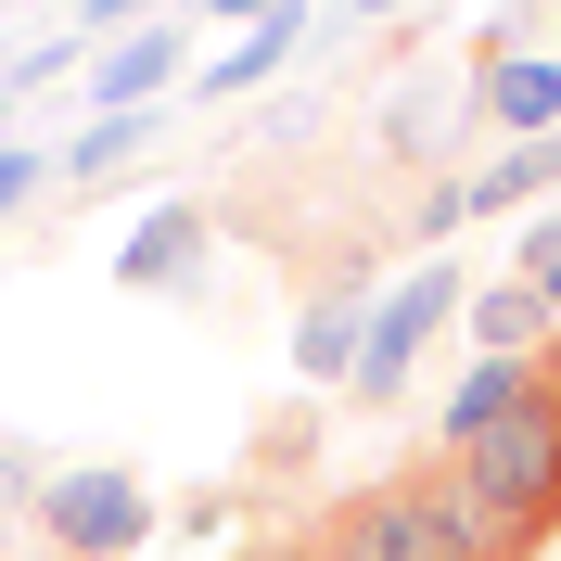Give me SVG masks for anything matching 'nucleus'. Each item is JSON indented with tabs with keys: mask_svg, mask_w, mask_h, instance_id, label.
Returning <instances> with one entry per match:
<instances>
[{
	"mask_svg": "<svg viewBox=\"0 0 561 561\" xmlns=\"http://www.w3.org/2000/svg\"><path fill=\"white\" fill-rule=\"evenodd\" d=\"M307 549L332 561H497L485 511H472V485H459V459H409V472H383V485H357L345 511H319Z\"/></svg>",
	"mask_w": 561,
	"mask_h": 561,
	"instance_id": "1",
	"label": "nucleus"
},
{
	"mask_svg": "<svg viewBox=\"0 0 561 561\" xmlns=\"http://www.w3.org/2000/svg\"><path fill=\"white\" fill-rule=\"evenodd\" d=\"M447 459H459V485H472V511H485L497 561H536L561 536V357L536 345V396L497 421L485 447H447Z\"/></svg>",
	"mask_w": 561,
	"mask_h": 561,
	"instance_id": "2",
	"label": "nucleus"
},
{
	"mask_svg": "<svg viewBox=\"0 0 561 561\" xmlns=\"http://www.w3.org/2000/svg\"><path fill=\"white\" fill-rule=\"evenodd\" d=\"M38 536L65 561H128L140 536H153V497H140V472H115V459H77V472L38 485Z\"/></svg>",
	"mask_w": 561,
	"mask_h": 561,
	"instance_id": "3",
	"label": "nucleus"
},
{
	"mask_svg": "<svg viewBox=\"0 0 561 561\" xmlns=\"http://www.w3.org/2000/svg\"><path fill=\"white\" fill-rule=\"evenodd\" d=\"M447 319H459V268H409V280L383 294V307H370V345H357V383H345V396L396 409V383L421 370V345H434Z\"/></svg>",
	"mask_w": 561,
	"mask_h": 561,
	"instance_id": "4",
	"label": "nucleus"
},
{
	"mask_svg": "<svg viewBox=\"0 0 561 561\" xmlns=\"http://www.w3.org/2000/svg\"><path fill=\"white\" fill-rule=\"evenodd\" d=\"M179 65H192V13H167V26H128V38H103V65H90V115H153Z\"/></svg>",
	"mask_w": 561,
	"mask_h": 561,
	"instance_id": "5",
	"label": "nucleus"
},
{
	"mask_svg": "<svg viewBox=\"0 0 561 561\" xmlns=\"http://www.w3.org/2000/svg\"><path fill=\"white\" fill-rule=\"evenodd\" d=\"M205 205H153L128 230V243H115V280H128V294H192V280H205Z\"/></svg>",
	"mask_w": 561,
	"mask_h": 561,
	"instance_id": "6",
	"label": "nucleus"
},
{
	"mask_svg": "<svg viewBox=\"0 0 561 561\" xmlns=\"http://www.w3.org/2000/svg\"><path fill=\"white\" fill-rule=\"evenodd\" d=\"M357 345H370V280L332 268V280H319V307L294 319V370H307V383H357Z\"/></svg>",
	"mask_w": 561,
	"mask_h": 561,
	"instance_id": "7",
	"label": "nucleus"
},
{
	"mask_svg": "<svg viewBox=\"0 0 561 561\" xmlns=\"http://www.w3.org/2000/svg\"><path fill=\"white\" fill-rule=\"evenodd\" d=\"M472 103H485V128L536 140V128H561V65L549 51H485L472 65Z\"/></svg>",
	"mask_w": 561,
	"mask_h": 561,
	"instance_id": "8",
	"label": "nucleus"
},
{
	"mask_svg": "<svg viewBox=\"0 0 561 561\" xmlns=\"http://www.w3.org/2000/svg\"><path fill=\"white\" fill-rule=\"evenodd\" d=\"M524 396H536V357H472V370H459V396H447V421H434V447H485Z\"/></svg>",
	"mask_w": 561,
	"mask_h": 561,
	"instance_id": "9",
	"label": "nucleus"
},
{
	"mask_svg": "<svg viewBox=\"0 0 561 561\" xmlns=\"http://www.w3.org/2000/svg\"><path fill=\"white\" fill-rule=\"evenodd\" d=\"M459 192H472V217H524V205H549V192H561V128H536V140H511V153H485Z\"/></svg>",
	"mask_w": 561,
	"mask_h": 561,
	"instance_id": "10",
	"label": "nucleus"
},
{
	"mask_svg": "<svg viewBox=\"0 0 561 561\" xmlns=\"http://www.w3.org/2000/svg\"><path fill=\"white\" fill-rule=\"evenodd\" d=\"M294 38H307V13H268V26H243L205 77H192V90H205V103H243V90H268V77L294 65Z\"/></svg>",
	"mask_w": 561,
	"mask_h": 561,
	"instance_id": "11",
	"label": "nucleus"
},
{
	"mask_svg": "<svg viewBox=\"0 0 561 561\" xmlns=\"http://www.w3.org/2000/svg\"><path fill=\"white\" fill-rule=\"evenodd\" d=\"M153 140H167V115H90V128H77L65 153H51V179H77V192H90V179H115V167H140V153H153Z\"/></svg>",
	"mask_w": 561,
	"mask_h": 561,
	"instance_id": "12",
	"label": "nucleus"
},
{
	"mask_svg": "<svg viewBox=\"0 0 561 561\" xmlns=\"http://www.w3.org/2000/svg\"><path fill=\"white\" fill-rule=\"evenodd\" d=\"M536 332H549V307H536L524 280H511V294H485V307H472V345H485V357H536Z\"/></svg>",
	"mask_w": 561,
	"mask_h": 561,
	"instance_id": "13",
	"label": "nucleus"
},
{
	"mask_svg": "<svg viewBox=\"0 0 561 561\" xmlns=\"http://www.w3.org/2000/svg\"><path fill=\"white\" fill-rule=\"evenodd\" d=\"M192 0H77V38H128V26H167Z\"/></svg>",
	"mask_w": 561,
	"mask_h": 561,
	"instance_id": "14",
	"label": "nucleus"
},
{
	"mask_svg": "<svg viewBox=\"0 0 561 561\" xmlns=\"http://www.w3.org/2000/svg\"><path fill=\"white\" fill-rule=\"evenodd\" d=\"M524 294H536V307L561 319V205L536 217V243H524Z\"/></svg>",
	"mask_w": 561,
	"mask_h": 561,
	"instance_id": "15",
	"label": "nucleus"
},
{
	"mask_svg": "<svg viewBox=\"0 0 561 561\" xmlns=\"http://www.w3.org/2000/svg\"><path fill=\"white\" fill-rule=\"evenodd\" d=\"M38 179H51V153H26V140H0V217H13V205H26V192H38Z\"/></svg>",
	"mask_w": 561,
	"mask_h": 561,
	"instance_id": "16",
	"label": "nucleus"
},
{
	"mask_svg": "<svg viewBox=\"0 0 561 561\" xmlns=\"http://www.w3.org/2000/svg\"><path fill=\"white\" fill-rule=\"evenodd\" d=\"M205 13H230V26H268V13H307V0H205Z\"/></svg>",
	"mask_w": 561,
	"mask_h": 561,
	"instance_id": "17",
	"label": "nucleus"
},
{
	"mask_svg": "<svg viewBox=\"0 0 561 561\" xmlns=\"http://www.w3.org/2000/svg\"><path fill=\"white\" fill-rule=\"evenodd\" d=\"M38 485H51V472H26V459L0 447V497H38Z\"/></svg>",
	"mask_w": 561,
	"mask_h": 561,
	"instance_id": "18",
	"label": "nucleus"
},
{
	"mask_svg": "<svg viewBox=\"0 0 561 561\" xmlns=\"http://www.w3.org/2000/svg\"><path fill=\"white\" fill-rule=\"evenodd\" d=\"M268 561H332V549H307V536H294V549H268Z\"/></svg>",
	"mask_w": 561,
	"mask_h": 561,
	"instance_id": "19",
	"label": "nucleus"
},
{
	"mask_svg": "<svg viewBox=\"0 0 561 561\" xmlns=\"http://www.w3.org/2000/svg\"><path fill=\"white\" fill-rule=\"evenodd\" d=\"M357 13H409V0H357Z\"/></svg>",
	"mask_w": 561,
	"mask_h": 561,
	"instance_id": "20",
	"label": "nucleus"
},
{
	"mask_svg": "<svg viewBox=\"0 0 561 561\" xmlns=\"http://www.w3.org/2000/svg\"><path fill=\"white\" fill-rule=\"evenodd\" d=\"M0 115H13V90H0Z\"/></svg>",
	"mask_w": 561,
	"mask_h": 561,
	"instance_id": "21",
	"label": "nucleus"
},
{
	"mask_svg": "<svg viewBox=\"0 0 561 561\" xmlns=\"http://www.w3.org/2000/svg\"><path fill=\"white\" fill-rule=\"evenodd\" d=\"M549 357H561V345H549Z\"/></svg>",
	"mask_w": 561,
	"mask_h": 561,
	"instance_id": "22",
	"label": "nucleus"
}]
</instances>
